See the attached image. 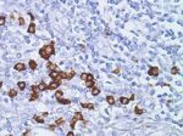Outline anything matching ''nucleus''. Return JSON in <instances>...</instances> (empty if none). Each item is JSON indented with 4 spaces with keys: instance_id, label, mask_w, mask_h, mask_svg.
<instances>
[{
    "instance_id": "1",
    "label": "nucleus",
    "mask_w": 183,
    "mask_h": 136,
    "mask_svg": "<svg viewBox=\"0 0 183 136\" xmlns=\"http://www.w3.org/2000/svg\"><path fill=\"white\" fill-rule=\"evenodd\" d=\"M54 44H55V41L51 40L49 44H47V45H44L43 48L39 49V56L42 57L43 60H47V61H48L53 55H55V48H54Z\"/></svg>"
},
{
    "instance_id": "2",
    "label": "nucleus",
    "mask_w": 183,
    "mask_h": 136,
    "mask_svg": "<svg viewBox=\"0 0 183 136\" xmlns=\"http://www.w3.org/2000/svg\"><path fill=\"white\" fill-rule=\"evenodd\" d=\"M78 120H79V122H83L84 124L87 123V120L83 118V114L77 111V112H75V114H73V117H72V120H71V123H70V126H71V130H72V131H73L75 125H76V123H77Z\"/></svg>"
},
{
    "instance_id": "3",
    "label": "nucleus",
    "mask_w": 183,
    "mask_h": 136,
    "mask_svg": "<svg viewBox=\"0 0 183 136\" xmlns=\"http://www.w3.org/2000/svg\"><path fill=\"white\" fill-rule=\"evenodd\" d=\"M47 90H48V85L44 82H42L40 84H38V85H32V86H31V91H32V92H35V94H40V92L47 91Z\"/></svg>"
},
{
    "instance_id": "4",
    "label": "nucleus",
    "mask_w": 183,
    "mask_h": 136,
    "mask_svg": "<svg viewBox=\"0 0 183 136\" xmlns=\"http://www.w3.org/2000/svg\"><path fill=\"white\" fill-rule=\"evenodd\" d=\"M76 75L75 71H70V72H63V71H59V78L60 79H66V80H71L73 77Z\"/></svg>"
},
{
    "instance_id": "5",
    "label": "nucleus",
    "mask_w": 183,
    "mask_h": 136,
    "mask_svg": "<svg viewBox=\"0 0 183 136\" xmlns=\"http://www.w3.org/2000/svg\"><path fill=\"white\" fill-rule=\"evenodd\" d=\"M61 84H62V82H61L60 79H57V80H53L50 84H48V90H57V89L60 88Z\"/></svg>"
},
{
    "instance_id": "6",
    "label": "nucleus",
    "mask_w": 183,
    "mask_h": 136,
    "mask_svg": "<svg viewBox=\"0 0 183 136\" xmlns=\"http://www.w3.org/2000/svg\"><path fill=\"white\" fill-rule=\"evenodd\" d=\"M79 78H81L83 82H87V80H95V79H94V75L90 74V73H87V72H83V73H81Z\"/></svg>"
},
{
    "instance_id": "7",
    "label": "nucleus",
    "mask_w": 183,
    "mask_h": 136,
    "mask_svg": "<svg viewBox=\"0 0 183 136\" xmlns=\"http://www.w3.org/2000/svg\"><path fill=\"white\" fill-rule=\"evenodd\" d=\"M148 74L150 75V77H157V75L160 74V68L159 67H149Z\"/></svg>"
},
{
    "instance_id": "8",
    "label": "nucleus",
    "mask_w": 183,
    "mask_h": 136,
    "mask_svg": "<svg viewBox=\"0 0 183 136\" xmlns=\"http://www.w3.org/2000/svg\"><path fill=\"white\" fill-rule=\"evenodd\" d=\"M15 71H17V72H23L25 69H26V64L25 63H22V62H18V63H16L14 67Z\"/></svg>"
},
{
    "instance_id": "9",
    "label": "nucleus",
    "mask_w": 183,
    "mask_h": 136,
    "mask_svg": "<svg viewBox=\"0 0 183 136\" xmlns=\"http://www.w3.org/2000/svg\"><path fill=\"white\" fill-rule=\"evenodd\" d=\"M49 77L53 79V80H57V79H60V78H59V71H50ZM60 80H61V79H60Z\"/></svg>"
},
{
    "instance_id": "10",
    "label": "nucleus",
    "mask_w": 183,
    "mask_h": 136,
    "mask_svg": "<svg viewBox=\"0 0 183 136\" xmlns=\"http://www.w3.org/2000/svg\"><path fill=\"white\" fill-rule=\"evenodd\" d=\"M35 29H37V26H35V23L32 21L31 23H29L28 26V29H27V32H28L29 34H34L35 33Z\"/></svg>"
},
{
    "instance_id": "11",
    "label": "nucleus",
    "mask_w": 183,
    "mask_h": 136,
    "mask_svg": "<svg viewBox=\"0 0 183 136\" xmlns=\"http://www.w3.org/2000/svg\"><path fill=\"white\" fill-rule=\"evenodd\" d=\"M17 94H18V90H17V89H10L9 92H7V95H9L10 98H15V97L17 96Z\"/></svg>"
},
{
    "instance_id": "12",
    "label": "nucleus",
    "mask_w": 183,
    "mask_h": 136,
    "mask_svg": "<svg viewBox=\"0 0 183 136\" xmlns=\"http://www.w3.org/2000/svg\"><path fill=\"white\" fill-rule=\"evenodd\" d=\"M47 68H48L49 71H59V68H57L56 64L53 63V62H50V61L47 62Z\"/></svg>"
},
{
    "instance_id": "13",
    "label": "nucleus",
    "mask_w": 183,
    "mask_h": 136,
    "mask_svg": "<svg viewBox=\"0 0 183 136\" xmlns=\"http://www.w3.org/2000/svg\"><path fill=\"white\" fill-rule=\"evenodd\" d=\"M39 96H40V94H35V92H32V94L28 96V101H29V102L35 101V100H38V98H39Z\"/></svg>"
},
{
    "instance_id": "14",
    "label": "nucleus",
    "mask_w": 183,
    "mask_h": 136,
    "mask_svg": "<svg viewBox=\"0 0 183 136\" xmlns=\"http://www.w3.org/2000/svg\"><path fill=\"white\" fill-rule=\"evenodd\" d=\"M28 66H29V69H31V71H35L37 67H38V64H37V62H35L34 60H29Z\"/></svg>"
},
{
    "instance_id": "15",
    "label": "nucleus",
    "mask_w": 183,
    "mask_h": 136,
    "mask_svg": "<svg viewBox=\"0 0 183 136\" xmlns=\"http://www.w3.org/2000/svg\"><path fill=\"white\" fill-rule=\"evenodd\" d=\"M119 101H120V103H122V105H128V103L131 102V98H128L126 96H121L120 98H119Z\"/></svg>"
},
{
    "instance_id": "16",
    "label": "nucleus",
    "mask_w": 183,
    "mask_h": 136,
    "mask_svg": "<svg viewBox=\"0 0 183 136\" xmlns=\"http://www.w3.org/2000/svg\"><path fill=\"white\" fill-rule=\"evenodd\" d=\"M81 106H82L83 108L89 109V111H93V109H94V107H95L93 103H84V102H82V103H81Z\"/></svg>"
},
{
    "instance_id": "17",
    "label": "nucleus",
    "mask_w": 183,
    "mask_h": 136,
    "mask_svg": "<svg viewBox=\"0 0 183 136\" xmlns=\"http://www.w3.org/2000/svg\"><path fill=\"white\" fill-rule=\"evenodd\" d=\"M33 119H34L37 123H40V124H44V118H43V116H38V114H35V116H33Z\"/></svg>"
},
{
    "instance_id": "18",
    "label": "nucleus",
    "mask_w": 183,
    "mask_h": 136,
    "mask_svg": "<svg viewBox=\"0 0 183 136\" xmlns=\"http://www.w3.org/2000/svg\"><path fill=\"white\" fill-rule=\"evenodd\" d=\"M56 101L59 102L60 105H71V100H67V98H62V97H61V98H57Z\"/></svg>"
},
{
    "instance_id": "19",
    "label": "nucleus",
    "mask_w": 183,
    "mask_h": 136,
    "mask_svg": "<svg viewBox=\"0 0 183 136\" xmlns=\"http://www.w3.org/2000/svg\"><path fill=\"white\" fill-rule=\"evenodd\" d=\"M63 123H65V119L63 118H59V119H56L55 120V123H54V125H55V128H59V126H61Z\"/></svg>"
},
{
    "instance_id": "20",
    "label": "nucleus",
    "mask_w": 183,
    "mask_h": 136,
    "mask_svg": "<svg viewBox=\"0 0 183 136\" xmlns=\"http://www.w3.org/2000/svg\"><path fill=\"white\" fill-rule=\"evenodd\" d=\"M106 102H107L110 106H113V105H115V97L111 95L107 96V97H106Z\"/></svg>"
},
{
    "instance_id": "21",
    "label": "nucleus",
    "mask_w": 183,
    "mask_h": 136,
    "mask_svg": "<svg viewBox=\"0 0 183 136\" xmlns=\"http://www.w3.org/2000/svg\"><path fill=\"white\" fill-rule=\"evenodd\" d=\"M85 86L88 89L94 88V86H95V80H87V82H85Z\"/></svg>"
},
{
    "instance_id": "22",
    "label": "nucleus",
    "mask_w": 183,
    "mask_h": 136,
    "mask_svg": "<svg viewBox=\"0 0 183 136\" xmlns=\"http://www.w3.org/2000/svg\"><path fill=\"white\" fill-rule=\"evenodd\" d=\"M92 95L93 96H98L99 94H100V89H98L97 86H94V88H92Z\"/></svg>"
},
{
    "instance_id": "23",
    "label": "nucleus",
    "mask_w": 183,
    "mask_h": 136,
    "mask_svg": "<svg viewBox=\"0 0 183 136\" xmlns=\"http://www.w3.org/2000/svg\"><path fill=\"white\" fill-rule=\"evenodd\" d=\"M62 95H63L62 90H59V89H57L56 91H55V95H54V97L57 100V98H61V97H62Z\"/></svg>"
},
{
    "instance_id": "24",
    "label": "nucleus",
    "mask_w": 183,
    "mask_h": 136,
    "mask_svg": "<svg viewBox=\"0 0 183 136\" xmlns=\"http://www.w3.org/2000/svg\"><path fill=\"white\" fill-rule=\"evenodd\" d=\"M134 113H135L137 116H141V114L144 113V109L139 108V107H134Z\"/></svg>"
},
{
    "instance_id": "25",
    "label": "nucleus",
    "mask_w": 183,
    "mask_h": 136,
    "mask_svg": "<svg viewBox=\"0 0 183 136\" xmlns=\"http://www.w3.org/2000/svg\"><path fill=\"white\" fill-rule=\"evenodd\" d=\"M17 88L20 89V90H25V89H26V83L25 82H18L17 83Z\"/></svg>"
},
{
    "instance_id": "26",
    "label": "nucleus",
    "mask_w": 183,
    "mask_h": 136,
    "mask_svg": "<svg viewBox=\"0 0 183 136\" xmlns=\"http://www.w3.org/2000/svg\"><path fill=\"white\" fill-rule=\"evenodd\" d=\"M178 73H179V68L178 67L175 66V67L171 68V74H178Z\"/></svg>"
},
{
    "instance_id": "27",
    "label": "nucleus",
    "mask_w": 183,
    "mask_h": 136,
    "mask_svg": "<svg viewBox=\"0 0 183 136\" xmlns=\"http://www.w3.org/2000/svg\"><path fill=\"white\" fill-rule=\"evenodd\" d=\"M6 22V17L5 16H0V26H4Z\"/></svg>"
},
{
    "instance_id": "28",
    "label": "nucleus",
    "mask_w": 183,
    "mask_h": 136,
    "mask_svg": "<svg viewBox=\"0 0 183 136\" xmlns=\"http://www.w3.org/2000/svg\"><path fill=\"white\" fill-rule=\"evenodd\" d=\"M18 23H20V26H23V24H25V20H23L22 17H20V18H18Z\"/></svg>"
},
{
    "instance_id": "29",
    "label": "nucleus",
    "mask_w": 183,
    "mask_h": 136,
    "mask_svg": "<svg viewBox=\"0 0 183 136\" xmlns=\"http://www.w3.org/2000/svg\"><path fill=\"white\" fill-rule=\"evenodd\" d=\"M48 128H49V130H51V131H53V130H55V125H54V124H51V125H49Z\"/></svg>"
},
{
    "instance_id": "30",
    "label": "nucleus",
    "mask_w": 183,
    "mask_h": 136,
    "mask_svg": "<svg viewBox=\"0 0 183 136\" xmlns=\"http://www.w3.org/2000/svg\"><path fill=\"white\" fill-rule=\"evenodd\" d=\"M67 136H76V135H75V132L71 130V131H68V132H67Z\"/></svg>"
},
{
    "instance_id": "31",
    "label": "nucleus",
    "mask_w": 183,
    "mask_h": 136,
    "mask_svg": "<svg viewBox=\"0 0 183 136\" xmlns=\"http://www.w3.org/2000/svg\"><path fill=\"white\" fill-rule=\"evenodd\" d=\"M113 73H115V74H119V73H120V69H119V68H117V69H115V71H113Z\"/></svg>"
},
{
    "instance_id": "32",
    "label": "nucleus",
    "mask_w": 183,
    "mask_h": 136,
    "mask_svg": "<svg viewBox=\"0 0 183 136\" xmlns=\"http://www.w3.org/2000/svg\"><path fill=\"white\" fill-rule=\"evenodd\" d=\"M1 86H3V82H0V89H1Z\"/></svg>"
}]
</instances>
